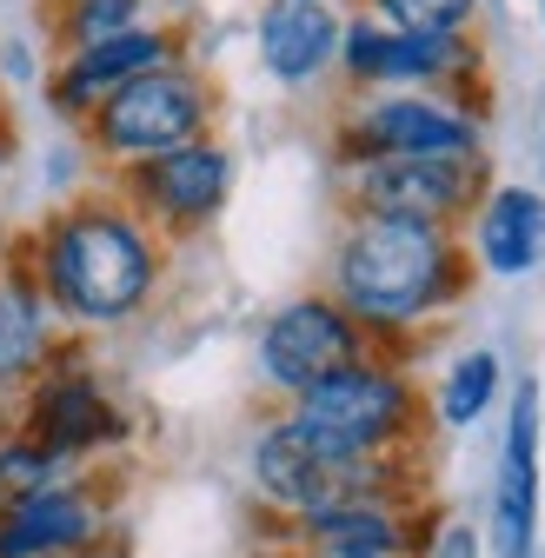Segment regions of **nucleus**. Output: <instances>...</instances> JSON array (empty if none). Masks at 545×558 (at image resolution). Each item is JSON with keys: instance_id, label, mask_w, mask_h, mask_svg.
Listing matches in <instances>:
<instances>
[{"instance_id": "nucleus-1", "label": "nucleus", "mask_w": 545, "mask_h": 558, "mask_svg": "<svg viewBox=\"0 0 545 558\" xmlns=\"http://www.w3.org/2000/svg\"><path fill=\"white\" fill-rule=\"evenodd\" d=\"M8 259L40 287L53 319L74 326H120L160 287V233L120 193H87L40 214L8 240Z\"/></svg>"}, {"instance_id": "nucleus-2", "label": "nucleus", "mask_w": 545, "mask_h": 558, "mask_svg": "<svg viewBox=\"0 0 545 558\" xmlns=\"http://www.w3.org/2000/svg\"><path fill=\"white\" fill-rule=\"evenodd\" d=\"M465 293V253L452 246L446 227H413V220H366L332 246V300L360 326H413Z\"/></svg>"}, {"instance_id": "nucleus-3", "label": "nucleus", "mask_w": 545, "mask_h": 558, "mask_svg": "<svg viewBox=\"0 0 545 558\" xmlns=\"http://www.w3.org/2000/svg\"><path fill=\"white\" fill-rule=\"evenodd\" d=\"M207 120H214L207 74L186 66V60H173V66H154V74L126 81L120 94H107L81 120V140L94 147V160H107L120 173V167H141V160H160L173 147L207 140Z\"/></svg>"}, {"instance_id": "nucleus-4", "label": "nucleus", "mask_w": 545, "mask_h": 558, "mask_svg": "<svg viewBox=\"0 0 545 558\" xmlns=\"http://www.w3.org/2000/svg\"><path fill=\"white\" fill-rule=\"evenodd\" d=\"M287 426L326 459H379L413 433V386L379 360H353L293 399Z\"/></svg>"}, {"instance_id": "nucleus-5", "label": "nucleus", "mask_w": 545, "mask_h": 558, "mask_svg": "<svg viewBox=\"0 0 545 558\" xmlns=\"http://www.w3.org/2000/svg\"><path fill=\"white\" fill-rule=\"evenodd\" d=\"M339 167L373 160H426V154H480V120L446 94H373L332 133Z\"/></svg>"}, {"instance_id": "nucleus-6", "label": "nucleus", "mask_w": 545, "mask_h": 558, "mask_svg": "<svg viewBox=\"0 0 545 558\" xmlns=\"http://www.w3.org/2000/svg\"><path fill=\"white\" fill-rule=\"evenodd\" d=\"M347 193L366 220L452 227L486 199V154H426V160H373L347 167Z\"/></svg>"}, {"instance_id": "nucleus-7", "label": "nucleus", "mask_w": 545, "mask_h": 558, "mask_svg": "<svg viewBox=\"0 0 545 558\" xmlns=\"http://www.w3.org/2000/svg\"><path fill=\"white\" fill-rule=\"evenodd\" d=\"M113 193L141 214L154 233H193L207 227L227 193H233V160L214 140H193V147H173L160 160H141V167H120Z\"/></svg>"}, {"instance_id": "nucleus-8", "label": "nucleus", "mask_w": 545, "mask_h": 558, "mask_svg": "<svg viewBox=\"0 0 545 558\" xmlns=\"http://www.w3.org/2000/svg\"><path fill=\"white\" fill-rule=\"evenodd\" d=\"M353 360H366V326L339 300H326V293H306V300L280 306L266 319V332H259L266 386H280L293 399L313 392L319 379H332L339 366H353Z\"/></svg>"}, {"instance_id": "nucleus-9", "label": "nucleus", "mask_w": 545, "mask_h": 558, "mask_svg": "<svg viewBox=\"0 0 545 558\" xmlns=\"http://www.w3.org/2000/svg\"><path fill=\"white\" fill-rule=\"evenodd\" d=\"M253 478H259V493L280 506V512L319 519V512H339V506L373 499L379 459H326V452H313L287 426V418H280V426H266L259 446H253Z\"/></svg>"}, {"instance_id": "nucleus-10", "label": "nucleus", "mask_w": 545, "mask_h": 558, "mask_svg": "<svg viewBox=\"0 0 545 558\" xmlns=\"http://www.w3.org/2000/svg\"><path fill=\"white\" fill-rule=\"evenodd\" d=\"M339 66L379 94H433L472 66V40L465 34H413V27H386V21L360 14L339 34Z\"/></svg>"}, {"instance_id": "nucleus-11", "label": "nucleus", "mask_w": 545, "mask_h": 558, "mask_svg": "<svg viewBox=\"0 0 545 558\" xmlns=\"http://www.w3.org/2000/svg\"><path fill=\"white\" fill-rule=\"evenodd\" d=\"M21 433H27L40 452H53V459L66 465V459L94 452V446H113V439L126 433V418H120V405L100 392V379H94L87 366H74L66 353H53V360L27 379Z\"/></svg>"}, {"instance_id": "nucleus-12", "label": "nucleus", "mask_w": 545, "mask_h": 558, "mask_svg": "<svg viewBox=\"0 0 545 558\" xmlns=\"http://www.w3.org/2000/svg\"><path fill=\"white\" fill-rule=\"evenodd\" d=\"M180 60V34L173 27H126V34H107V40H87V47H66L53 53V74H47V107L60 120H87L107 94H120L126 81L154 74V66H173Z\"/></svg>"}, {"instance_id": "nucleus-13", "label": "nucleus", "mask_w": 545, "mask_h": 558, "mask_svg": "<svg viewBox=\"0 0 545 558\" xmlns=\"http://www.w3.org/2000/svg\"><path fill=\"white\" fill-rule=\"evenodd\" d=\"M532 538H538V379H525L512 392L499 485H493V551L532 558Z\"/></svg>"}, {"instance_id": "nucleus-14", "label": "nucleus", "mask_w": 545, "mask_h": 558, "mask_svg": "<svg viewBox=\"0 0 545 558\" xmlns=\"http://www.w3.org/2000/svg\"><path fill=\"white\" fill-rule=\"evenodd\" d=\"M339 21L326 0H266L259 14V66L280 87H313L326 66H339Z\"/></svg>"}, {"instance_id": "nucleus-15", "label": "nucleus", "mask_w": 545, "mask_h": 558, "mask_svg": "<svg viewBox=\"0 0 545 558\" xmlns=\"http://www.w3.org/2000/svg\"><path fill=\"white\" fill-rule=\"evenodd\" d=\"M472 246L480 266L499 279H525L545 259V193L532 186H486V199L472 206Z\"/></svg>"}, {"instance_id": "nucleus-16", "label": "nucleus", "mask_w": 545, "mask_h": 558, "mask_svg": "<svg viewBox=\"0 0 545 558\" xmlns=\"http://www.w3.org/2000/svg\"><path fill=\"white\" fill-rule=\"evenodd\" d=\"M94 538V499L74 485H53V493L0 512V558H60Z\"/></svg>"}, {"instance_id": "nucleus-17", "label": "nucleus", "mask_w": 545, "mask_h": 558, "mask_svg": "<svg viewBox=\"0 0 545 558\" xmlns=\"http://www.w3.org/2000/svg\"><path fill=\"white\" fill-rule=\"evenodd\" d=\"M53 353H60V345H53V306L40 300L34 279L8 259V272H0V386L34 379Z\"/></svg>"}, {"instance_id": "nucleus-18", "label": "nucleus", "mask_w": 545, "mask_h": 558, "mask_svg": "<svg viewBox=\"0 0 545 558\" xmlns=\"http://www.w3.org/2000/svg\"><path fill=\"white\" fill-rule=\"evenodd\" d=\"M306 538L326 558H399V545H405L399 519L379 499H360V506H339V512L306 519Z\"/></svg>"}, {"instance_id": "nucleus-19", "label": "nucleus", "mask_w": 545, "mask_h": 558, "mask_svg": "<svg viewBox=\"0 0 545 558\" xmlns=\"http://www.w3.org/2000/svg\"><path fill=\"white\" fill-rule=\"evenodd\" d=\"M147 21V0H47V27H53V53L87 47L107 34H126Z\"/></svg>"}, {"instance_id": "nucleus-20", "label": "nucleus", "mask_w": 545, "mask_h": 558, "mask_svg": "<svg viewBox=\"0 0 545 558\" xmlns=\"http://www.w3.org/2000/svg\"><path fill=\"white\" fill-rule=\"evenodd\" d=\"M53 485H60V459L53 452H40L27 433L0 439V512H14V506L53 493Z\"/></svg>"}, {"instance_id": "nucleus-21", "label": "nucleus", "mask_w": 545, "mask_h": 558, "mask_svg": "<svg viewBox=\"0 0 545 558\" xmlns=\"http://www.w3.org/2000/svg\"><path fill=\"white\" fill-rule=\"evenodd\" d=\"M493 392H499V353H465V360H452V373L439 386V418L446 426H472L493 405Z\"/></svg>"}, {"instance_id": "nucleus-22", "label": "nucleus", "mask_w": 545, "mask_h": 558, "mask_svg": "<svg viewBox=\"0 0 545 558\" xmlns=\"http://www.w3.org/2000/svg\"><path fill=\"white\" fill-rule=\"evenodd\" d=\"M373 21L413 27V34H465V21L480 14V0H366Z\"/></svg>"}, {"instance_id": "nucleus-23", "label": "nucleus", "mask_w": 545, "mask_h": 558, "mask_svg": "<svg viewBox=\"0 0 545 558\" xmlns=\"http://www.w3.org/2000/svg\"><path fill=\"white\" fill-rule=\"evenodd\" d=\"M426 558H480V532H472V525H439Z\"/></svg>"}, {"instance_id": "nucleus-24", "label": "nucleus", "mask_w": 545, "mask_h": 558, "mask_svg": "<svg viewBox=\"0 0 545 558\" xmlns=\"http://www.w3.org/2000/svg\"><path fill=\"white\" fill-rule=\"evenodd\" d=\"M8 160H14V120H8V107H0V173H8Z\"/></svg>"}, {"instance_id": "nucleus-25", "label": "nucleus", "mask_w": 545, "mask_h": 558, "mask_svg": "<svg viewBox=\"0 0 545 558\" xmlns=\"http://www.w3.org/2000/svg\"><path fill=\"white\" fill-rule=\"evenodd\" d=\"M8 240H14V233H8V227H0V272H8Z\"/></svg>"}, {"instance_id": "nucleus-26", "label": "nucleus", "mask_w": 545, "mask_h": 558, "mask_svg": "<svg viewBox=\"0 0 545 558\" xmlns=\"http://www.w3.org/2000/svg\"><path fill=\"white\" fill-rule=\"evenodd\" d=\"M538 21H545V0H538Z\"/></svg>"}]
</instances>
